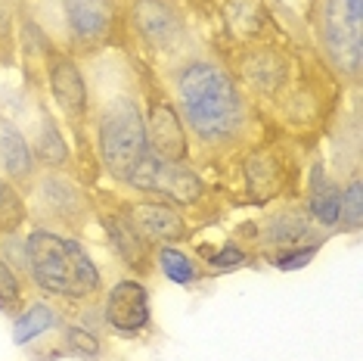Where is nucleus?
<instances>
[{
  "instance_id": "obj_9",
  "label": "nucleus",
  "mask_w": 363,
  "mask_h": 361,
  "mask_svg": "<svg viewBox=\"0 0 363 361\" xmlns=\"http://www.w3.org/2000/svg\"><path fill=\"white\" fill-rule=\"evenodd\" d=\"M106 321L118 333H140L150 324V290L137 281H118L106 296Z\"/></svg>"
},
{
  "instance_id": "obj_21",
  "label": "nucleus",
  "mask_w": 363,
  "mask_h": 361,
  "mask_svg": "<svg viewBox=\"0 0 363 361\" xmlns=\"http://www.w3.org/2000/svg\"><path fill=\"white\" fill-rule=\"evenodd\" d=\"M35 156L44 162V166H62V162L69 159L65 141H62L60 131H56L50 116H44V125H40V134H38V150H35Z\"/></svg>"
},
{
  "instance_id": "obj_6",
  "label": "nucleus",
  "mask_w": 363,
  "mask_h": 361,
  "mask_svg": "<svg viewBox=\"0 0 363 361\" xmlns=\"http://www.w3.org/2000/svg\"><path fill=\"white\" fill-rule=\"evenodd\" d=\"M143 125H146V144H150V150L159 156V159H168V162H184L186 159L189 141H186L184 122H180L177 109L168 100L152 97Z\"/></svg>"
},
{
  "instance_id": "obj_24",
  "label": "nucleus",
  "mask_w": 363,
  "mask_h": 361,
  "mask_svg": "<svg viewBox=\"0 0 363 361\" xmlns=\"http://www.w3.org/2000/svg\"><path fill=\"white\" fill-rule=\"evenodd\" d=\"M22 299V281L19 274L0 259V308H16Z\"/></svg>"
},
{
  "instance_id": "obj_19",
  "label": "nucleus",
  "mask_w": 363,
  "mask_h": 361,
  "mask_svg": "<svg viewBox=\"0 0 363 361\" xmlns=\"http://www.w3.org/2000/svg\"><path fill=\"white\" fill-rule=\"evenodd\" d=\"M338 221L345 231H360L363 227V184L360 178H351V184L338 193Z\"/></svg>"
},
{
  "instance_id": "obj_23",
  "label": "nucleus",
  "mask_w": 363,
  "mask_h": 361,
  "mask_svg": "<svg viewBox=\"0 0 363 361\" xmlns=\"http://www.w3.org/2000/svg\"><path fill=\"white\" fill-rule=\"evenodd\" d=\"M65 346L81 358H90V361L100 358V340L90 330H84V327H69L65 330Z\"/></svg>"
},
{
  "instance_id": "obj_4",
  "label": "nucleus",
  "mask_w": 363,
  "mask_h": 361,
  "mask_svg": "<svg viewBox=\"0 0 363 361\" xmlns=\"http://www.w3.org/2000/svg\"><path fill=\"white\" fill-rule=\"evenodd\" d=\"M323 44L335 69L357 78L363 60V0H326Z\"/></svg>"
},
{
  "instance_id": "obj_25",
  "label": "nucleus",
  "mask_w": 363,
  "mask_h": 361,
  "mask_svg": "<svg viewBox=\"0 0 363 361\" xmlns=\"http://www.w3.org/2000/svg\"><path fill=\"white\" fill-rule=\"evenodd\" d=\"M311 256H313V246H304V249H286V252H279V256H277L274 262H277V268L292 271V268L308 265Z\"/></svg>"
},
{
  "instance_id": "obj_1",
  "label": "nucleus",
  "mask_w": 363,
  "mask_h": 361,
  "mask_svg": "<svg viewBox=\"0 0 363 361\" xmlns=\"http://www.w3.org/2000/svg\"><path fill=\"white\" fill-rule=\"evenodd\" d=\"M177 97L186 125L205 144H227L245 125V106L220 65L189 63L177 78Z\"/></svg>"
},
{
  "instance_id": "obj_14",
  "label": "nucleus",
  "mask_w": 363,
  "mask_h": 361,
  "mask_svg": "<svg viewBox=\"0 0 363 361\" xmlns=\"http://www.w3.org/2000/svg\"><path fill=\"white\" fill-rule=\"evenodd\" d=\"M106 231H109L118 256L125 259L130 268H137V271L146 268V262H150V256H146V240L128 225L125 218H115V215L106 218Z\"/></svg>"
},
{
  "instance_id": "obj_8",
  "label": "nucleus",
  "mask_w": 363,
  "mask_h": 361,
  "mask_svg": "<svg viewBox=\"0 0 363 361\" xmlns=\"http://www.w3.org/2000/svg\"><path fill=\"white\" fill-rule=\"evenodd\" d=\"M130 22H134L137 35L146 44L159 47V50H171V47L184 35L180 16L174 13V6L168 0H134L130 6Z\"/></svg>"
},
{
  "instance_id": "obj_18",
  "label": "nucleus",
  "mask_w": 363,
  "mask_h": 361,
  "mask_svg": "<svg viewBox=\"0 0 363 361\" xmlns=\"http://www.w3.org/2000/svg\"><path fill=\"white\" fill-rule=\"evenodd\" d=\"M308 234V221H304L298 212H279L267 221V243H277V246H289V243H298L301 237Z\"/></svg>"
},
{
  "instance_id": "obj_20",
  "label": "nucleus",
  "mask_w": 363,
  "mask_h": 361,
  "mask_svg": "<svg viewBox=\"0 0 363 361\" xmlns=\"http://www.w3.org/2000/svg\"><path fill=\"white\" fill-rule=\"evenodd\" d=\"M22 221H26V203L10 180L0 178V234L19 231Z\"/></svg>"
},
{
  "instance_id": "obj_5",
  "label": "nucleus",
  "mask_w": 363,
  "mask_h": 361,
  "mask_svg": "<svg viewBox=\"0 0 363 361\" xmlns=\"http://www.w3.org/2000/svg\"><path fill=\"white\" fill-rule=\"evenodd\" d=\"M128 184L137 187V190L164 196L171 203H180V206H189V203H196L202 196V180L196 171H189L184 162H168L150 153L134 166Z\"/></svg>"
},
{
  "instance_id": "obj_11",
  "label": "nucleus",
  "mask_w": 363,
  "mask_h": 361,
  "mask_svg": "<svg viewBox=\"0 0 363 361\" xmlns=\"http://www.w3.org/2000/svg\"><path fill=\"white\" fill-rule=\"evenodd\" d=\"M62 10L75 38L81 41H103L112 31L115 22L112 0H62Z\"/></svg>"
},
{
  "instance_id": "obj_22",
  "label": "nucleus",
  "mask_w": 363,
  "mask_h": 361,
  "mask_svg": "<svg viewBox=\"0 0 363 361\" xmlns=\"http://www.w3.org/2000/svg\"><path fill=\"white\" fill-rule=\"evenodd\" d=\"M255 63H261V69L249 65V78H252V85H255V87H261V90H274L279 81H283V65H279L277 56L261 53Z\"/></svg>"
},
{
  "instance_id": "obj_17",
  "label": "nucleus",
  "mask_w": 363,
  "mask_h": 361,
  "mask_svg": "<svg viewBox=\"0 0 363 361\" xmlns=\"http://www.w3.org/2000/svg\"><path fill=\"white\" fill-rule=\"evenodd\" d=\"M155 256H159V268L164 271V274H168V281H174V284H180V286L199 281V271H196L193 259H189L186 252H180L177 246H162Z\"/></svg>"
},
{
  "instance_id": "obj_7",
  "label": "nucleus",
  "mask_w": 363,
  "mask_h": 361,
  "mask_svg": "<svg viewBox=\"0 0 363 361\" xmlns=\"http://www.w3.org/2000/svg\"><path fill=\"white\" fill-rule=\"evenodd\" d=\"M125 221L146 243L171 246L177 240H186L189 234L184 215L174 206H168V203H130L125 212Z\"/></svg>"
},
{
  "instance_id": "obj_16",
  "label": "nucleus",
  "mask_w": 363,
  "mask_h": 361,
  "mask_svg": "<svg viewBox=\"0 0 363 361\" xmlns=\"http://www.w3.org/2000/svg\"><path fill=\"white\" fill-rule=\"evenodd\" d=\"M53 324H56L53 308H50V306H44V302H38V306H31L28 311H22V315H19V321H16V333H13V340L19 343V346H26V343H31L35 336L47 333Z\"/></svg>"
},
{
  "instance_id": "obj_15",
  "label": "nucleus",
  "mask_w": 363,
  "mask_h": 361,
  "mask_svg": "<svg viewBox=\"0 0 363 361\" xmlns=\"http://www.w3.org/2000/svg\"><path fill=\"white\" fill-rule=\"evenodd\" d=\"M338 187L323 175V168H313V184H311V212L320 225H335L338 221Z\"/></svg>"
},
{
  "instance_id": "obj_10",
  "label": "nucleus",
  "mask_w": 363,
  "mask_h": 361,
  "mask_svg": "<svg viewBox=\"0 0 363 361\" xmlns=\"http://www.w3.org/2000/svg\"><path fill=\"white\" fill-rule=\"evenodd\" d=\"M47 75H50V90H53L56 103L62 106L65 116H72V119L84 116V109H87V85H84V75H81L75 60H69L65 53H53Z\"/></svg>"
},
{
  "instance_id": "obj_27",
  "label": "nucleus",
  "mask_w": 363,
  "mask_h": 361,
  "mask_svg": "<svg viewBox=\"0 0 363 361\" xmlns=\"http://www.w3.org/2000/svg\"><path fill=\"white\" fill-rule=\"evenodd\" d=\"M6 31V10H4V4H0V35Z\"/></svg>"
},
{
  "instance_id": "obj_2",
  "label": "nucleus",
  "mask_w": 363,
  "mask_h": 361,
  "mask_svg": "<svg viewBox=\"0 0 363 361\" xmlns=\"http://www.w3.org/2000/svg\"><path fill=\"white\" fill-rule=\"evenodd\" d=\"M28 271L40 290L65 299H87L100 290V271L75 240L53 231H31L26 243Z\"/></svg>"
},
{
  "instance_id": "obj_26",
  "label": "nucleus",
  "mask_w": 363,
  "mask_h": 361,
  "mask_svg": "<svg viewBox=\"0 0 363 361\" xmlns=\"http://www.w3.org/2000/svg\"><path fill=\"white\" fill-rule=\"evenodd\" d=\"M208 259H211V265H218V268H236V265H242V262H245V249L227 243L224 249L214 252V256H208Z\"/></svg>"
},
{
  "instance_id": "obj_12",
  "label": "nucleus",
  "mask_w": 363,
  "mask_h": 361,
  "mask_svg": "<svg viewBox=\"0 0 363 361\" xmlns=\"http://www.w3.org/2000/svg\"><path fill=\"white\" fill-rule=\"evenodd\" d=\"M0 166L10 180H28L35 171V153L22 131L10 122H0Z\"/></svg>"
},
{
  "instance_id": "obj_3",
  "label": "nucleus",
  "mask_w": 363,
  "mask_h": 361,
  "mask_svg": "<svg viewBox=\"0 0 363 361\" xmlns=\"http://www.w3.org/2000/svg\"><path fill=\"white\" fill-rule=\"evenodd\" d=\"M146 153H150V144H146V125H143V112H140L137 100L115 97L103 109V119H100L103 166L109 168V175L115 180H125L128 184L130 171H134V166Z\"/></svg>"
},
{
  "instance_id": "obj_13",
  "label": "nucleus",
  "mask_w": 363,
  "mask_h": 361,
  "mask_svg": "<svg viewBox=\"0 0 363 361\" xmlns=\"http://www.w3.org/2000/svg\"><path fill=\"white\" fill-rule=\"evenodd\" d=\"M40 203L47 206L50 215H56L60 221H78L84 215V196L72 180L65 178H44V184H40Z\"/></svg>"
}]
</instances>
